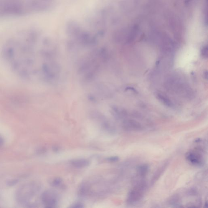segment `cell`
Wrapping results in <instances>:
<instances>
[{
    "label": "cell",
    "mask_w": 208,
    "mask_h": 208,
    "mask_svg": "<svg viewBox=\"0 0 208 208\" xmlns=\"http://www.w3.org/2000/svg\"><path fill=\"white\" fill-rule=\"evenodd\" d=\"M156 96L158 99L166 105L169 107H172V103H171V101L167 97H165V96L163 95L162 94H160V93H157L156 94Z\"/></svg>",
    "instance_id": "cell-7"
},
{
    "label": "cell",
    "mask_w": 208,
    "mask_h": 208,
    "mask_svg": "<svg viewBox=\"0 0 208 208\" xmlns=\"http://www.w3.org/2000/svg\"><path fill=\"white\" fill-rule=\"evenodd\" d=\"M27 13L26 0H0V18Z\"/></svg>",
    "instance_id": "cell-1"
},
{
    "label": "cell",
    "mask_w": 208,
    "mask_h": 208,
    "mask_svg": "<svg viewBox=\"0 0 208 208\" xmlns=\"http://www.w3.org/2000/svg\"><path fill=\"white\" fill-rule=\"evenodd\" d=\"M118 158L117 157H115V156H113V157H109L108 159V161L110 162H115L117 161L118 160Z\"/></svg>",
    "instance_id": "cell-12"
},
{
    "label": "cell",
    "mask_w": 208,
    "mask_h": 208,
    "mask_svg": "<svg viewBox=\"0 0 208 208\" xmlns=\"http://www.w3.org/2000/svg\"><path fill=\"white\" fill-rule=\"evenodd\" d=\"M204 77L205 79H207V72L206 71V72H205L204 73Z\"/></svg>",
    "instance_id": "cell-14"
},
{
    "label": "cell",
    "mask_w": 208,
    "mask_h": 208,
    "mask_svg": "<svg viewBox=\"0 0 208 208\" xmlns=\"http://www.w3.org/2000/svg\"><path fill=\"white\" fill-rule=\"evenodd\" d=\"M90 161L85 159H79L72 160L71 164L73 167L77 168H83L87 167L90 164Z\"/></svg>",
    "instance_id": "cell-6"
},
{
    "label": "cell",
    "mask_w": 208,
    "mask_h": 208,
    "mask_svg": "<svg viewBox=\"0 0 208 208\" xmlns=\"http://www.w3.org/2000/svg\"><path fill=\"white\" fill-rule=\"evenodd\" d=\"M83 204L81 203H76L72 205V206L71 207L72 208H82L83 207Z\"/></svg>",
    "instance_id": "cell-11"
},
{
    "label": "cell",
    "mask_w": 208,
    "mask_h": 208,
    "mask_svg": "<svg viewBox=\"0 0 208 208\" xmlns=\"http://www.w3.org/2000/svg\"><path fill=\"white\" fill-rule=\"evenodd\" d=\"M201 54L202 57L204 58H207L208 57V48L207 46H204L202 49Z\"/></svg>",
    "instance_id": "cell-9"
},
{
    "label": "cell",
    "mask_w": 208,
    "mask_h": 208,
    "mask_svg": "<svg viewBox=\"0 0 208 208\" xmlns=\"http://www.w3.org/2000/svg\"><path fill=\"white\" fill-rule=\"evenodd\" d=\"M200 148L190 151L186 154V158L192 164L196 166H201L204 163L203 156Z\"/></svg>",
    "instance_id": "cell-5"
},
{
    "label": "cell",
    "mask_w": 208,
    "mask_h": 208,
    "mask_svg": "<svg viewBox=\"0 0 208 208\" xmlns=\"http://www.w3.org/2000/svg\"><path fill=\"white\" fill-rule=\"evenodd\" d=\"M62 180L60 178H56L52 181V184L53 186H60L62 183Z\"/></svg>",
    "instance_id": "cell-8"
},
{
    "label": "cell",
    "mask_w": 208,
    "mask_h": 208,
    "mask_svg": "<svg viewBox=\"0 0 208 208\" xmlns=\"http://www.w3.org/2000/svg\"><path fill=\"white\" fill-rule=\"evenodd\" d=\"M19 181L17 179L11 180L8 181L7 184L8 186H12L16 184Z\"/></svg>",
    "instance_id": "cell-10"
},
{
    "label": "cell",
    "mask_w": 208,
    "mask_h": 208,
    "mask_svg": "<svg viewBox=\"0 0 208 208\" xmlns=\"http://www.w3.org/2000/svg\"><path fill=\"white\" fill-rule=\"evenodd\" d=\"M147 189L146 183L141 181L135 185L131 190L127 197L128 203L134 204L141 200L143 197Z\"/></svg>",
    "instance_id": "cell-3"
},
{
    "label": "cell",
    "mask_w": 208,
    "mask_h": 208,
    "mask_svg": "<svg viewBox=\"0 0 208 208\" xmlns=\"http://www.w3.org/2000/svg\"><path fill=\"white\" fill-rule=\"evenodd\" d=\"M59 198L56 192L52 190L45 191L41 196L43 204L47 208L55 207L58 202Z\"/></svg>",
    "instance_id": "cell-4"
},
{
    "label": "cell",
    "mask_w": 208,
    "mask_h": 208,
    "mask_svg": "<svg viewBox=\"0 0 208 208\" xmlns=\"http://www.w3.org/2000/svg\"><path fill=\"white\" fill-rule=\"evenodd\" d=\"M4 143V139L2 136H0V147L3 146Z\"/></svg>",
    "instance_id": "cell-13"
},
{
    "label": "cell",
    "mask_w": 208,
    "mask_h": 208,
    "mask_svg": "<svg viewBox=\"0 0 208 208\" xmlns=\"http://www.w3.org/2000/svg\"><path fill=\"white\" fill-rule=\"evenodd\" d=\"M40 189V185L36 182H29L24 184L16 192V201L19 204H27L37 194Z\"/></svg>",
    "instance_id": "cell-2"
}]
</instances>
